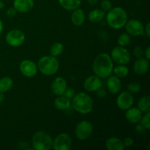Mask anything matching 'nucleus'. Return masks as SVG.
Masks as SVG:
<instances>
[{"mask_svg":"<svg viewBox=\"0 0 150 150\" xmlns=\"http://www.w3.org/2000/svg\"><path fill=\"white\" fill-rule=\"evenodd\" d=\"M117 42H118V45H120V46H127L131 42V37L128 33H122L118 37Z\"/></svg>","mask_w":150,"mask_h":150,"instance_id":"28","label":"nucleus"},{"mask_svg":"<svg viewBox=\"0 0 150 150\" xmlns=\"http://www.w3.org/2000/svg\"><path fill=\"white\" fill-rule=\"evenodd\" d=\"M102 81L100 78L97 76L96 75L90 76L85 79L83 82V88L87 92H97L99 89L102 87Z\"/></svg>","mask_w":150,"mask_h":150,"instance_id":"13","label":"nucleus"},{"mask_svg":"<svg viewBox=\"0 0 150 150\" xmlns=\"http://www.w3.org/2000/svg\"><path fill=\"white\" fill-rule=\"evenodd\" d=\"M93 100L85 92L76 94L71 99V107L80 114H89L93 109Z\"/></svg>","mask_w":150,"mask_h":150,"instance_id":"3","label":"nucleus"},{"mask_svg":"<svg viewBox=\"0 0 150 150\" xmlns=\"http://www.w3.org/2000/svg\"><path fill=\"white\" fill-rule=\"evenodd\" d=\"M105 146L108 150H124L125 148L123 141L114 136L107 139Z\"/></svg>","mask_w":150,"mask_h":150,"instance_id":"20","label":"nucleus"},{"mask_svg":"<svg viewBox=\"0 0 150 150\" xmlns=\"http://www.w3.org/2000/svg\"><path fill=\"white\" fill-rule=\"evenodd\" d=\"M63 51H64V45L62 42H54L50 48V54L53 57H57L61 55L63 53Z\"/></svg>","mask_w":150,"mask_h":150,"instance_id":"27","label":"nucleus"},{"mask_svg":"<svg viewBox=\"0 0 150 150\" xmlns=\"http://www.w3.org/2000/svg\"><path fill=\"white\" fill-rule=\"evenodd\" d=\"M19 70L23 76L27 78L34 77L38 72V65L29 59L23 60L19 64Z\"/></svg>","mask_w":150,"mask_h":150,"instance_id":"12","label":"nucleus"},{"mask_svg":"<svg viewBox=\"0 0 150 150\" xmlns=\"http://www.w3.org/2000/svg\"><path fill=\"white\" fill-rule=\"evenodd\" d=\"M123 143H124V145L125 147H130L133 145L134 144V140H133L132 138L130 137H127L123 141Z\"/></svg>","mask_w":150,"mask_h":150,"instance_id":"34","label":"nucleus"},{"mask_svg":"<svg viewBox=\"0 0 150 150\" xmlns=\"http://www.w3.org/2000/svg\"><path fill=\"white\" fill-rule=\"evenodd\" d=\"M105 17V12L101 9H95L88 15V19L92 23H100Z\"/></svg>","mask_w":150,"mask_h":150,"instance_id":"23","label":"nucleus"},{"mask_svg":"<svg viewBox=\"0 0 150 150\" xmlns=\"http://www.w3.org/2000/svg\"><path fill=\"white\" fill-rule=\"evenodd\" d=\"M4 7V3L1 0H0V10L3 9Z\"/></svg>","mask_w":150,"mask_h":150,"instance_id":"41","label":"nucleus"},{"mask_svg":"<svg viewBox=\"0 0 150 150\" xmlns=\"http://www.w3.org/2000/svg\"><path fill=\"white\" fill-rule=\"evenodd\" d=\"M107 24L114 29H120L124 27L128 20L125 10L120 7H112L105 15Z\"/></svg>","mask_w":150,"mask_h":150,"instance_id":"2","label":"nucleus"},{"mask_svg":"<svg viewBox=\"0 0 150 150\" xmlns=\"http://www.w3.org/2000/svg\"><path fill=\"white\" fill-rule=\"evenodd\" d=\"M127 91L132 94H136L141 90V86L139 83L136 82H131L127 86Z\"/></svg>","mask_w":150,"mask_h":150,"instance_id":"30","label":"nucleus"},{"mask_svg":"<svg viewBox=\"0 0 150 150\" xmlns=\"http://www.w3.org/2000/svg\"><path fill=\"white\" fill-rule=\"evenodd\" d=\"M113 73L114 76H117L120 79L127 77L129 73V69L125 64H118L115 67L113 68Z\"/></svg>","mask_w":150,"mask_h":150,"instance_id":"26","label":"nucleus"},{"mask_svg":"<svg viewBox=\"0 0 150 150\" xmlns=\"http://www.w3.org/2000/svg\"><path fill=\"white\" fill-rule=\"evenodd\" d=\"M145 130H146V129H145L144 127L143 126H142L141 124H139V125H136V133H138V134H139H139H142V133H144Z\"/></svg>","mask_w":150,"mask_h":150,"instance_id":"36","label":"nucleus"},{"mask_svg":"<svg viewBox=\"0 0 150 150\" xmlns=\"http://www.w3.org/2000/svg\"><path fill=\"white\" fill-rule=\"evenodd\" d=\"M4 100V95H3V93H1L0 92V103H1Z\"/></svg>","mask_w":150,"mask_h":150,"instance_id":"42","label":"nucleus"},{"mask_svg":"<svg viewBox=\"0 0 150 150\" xmlns=\"http://www.w3.org/2000/svg\"><path fill=\"white\" fill-rule=\"evenodd\" d=\"M32 145L35 150H49L52 148L53 139L47 132L38 130L32 136Z\"/></svg>","mask_w":150,"mask_h":150,"instance_id":"5","label":"nucleus"},{"mask_svg":"<svg viewBox=\"0 0 150 150\" xmlns=\"http://www.w3.org/2000/svg\"><path fill=\"white\" fill-rule=\"evenodd\" d=\"M67 88V81L62 77H57L51 83V90L56 96L62 95Z\"/></svg>","mask_w":150,"mask_h":150,"instance_id":"14","label":"nucleus"},{"mask_svg":"<svg viewBox=\"0 0 150 150\" xmlns=\"http://www.w3.org/2000/svg\"><path fill=\"white\" fill-rule=\"evenodd\" d=\"M35 5L34 0H14L13 7L18 13H26L31 11Z\"/></svg>","mask_w":150,"mask_h":150,"instance_id":"16","label":"nucleus"},{"mask_svg":"<svg viewBox=\"0 0 150 150\" xmlns=\"http://www.w3.org/2000/svg\"><path fill=\"white\" fill-rule=\"evenodd\" d=\"M117 107L122 111H126L127 109L133 106L134 103V98L133 94L129 92L128 91H125L121 92L117 97L116 100Z\"/></svg>","mask_w":150,"mask_h":150,"instance_id":"11","label":"nucleus"},{"mask_svg":"<svg viewBox=\"0 0 150 150\" xmlns=\"http://www.w3.org/2000/svg\"><path fill=\"white\" fill-rule=\"evenodd\" d=\"M149 60L145 57L139 58L135 61L133 64V71L138 76H143L149 71Z\"/></svg>","mask_w":150,"mask_h":150,"instance_id":"15","label":"nucleus"},{"mask_svg":"<svg viewBox=\"0 0 150 150\" xmlns=\"http://www.w3.org/2000/svg\"><path fill=\"white\" fill-rule=\"evenodd\" d=\"M122 83L120 78L116 76H110L107 80V88L109 92L113 95H115L120 92L121 90Z\"/></svg>","mask_w":150,"mask_h":150,"instance_id":"18","label":"nucleus"},{"mask_svg":"<svg viewBox=\"0 0 150 150\" xmlns=\"http://www.w3.org/2000/svg\"><path fill=\"white\" fill-rule=\"evenodd\" d=\"M144 35H146V36L148 38H150V23H146L144 29Z\"/></svg>","mask_w":150,"mask_h":150,"instance_id":"37","label":"nucleus"},{"mask_svg":"<svg viewBox=\"0 0 150 150\" xmlns=\"http://www.w3.org/2000/svg\"><path fill=\"white\" fill-rule=\"evenodd\" d=\"M58 1L60 6L67 11H73L79 8L81 4V0H58Z\"/></svg>","mask_w":150,"mask_h":150,"instance_id":"22","label":"nucleus"},{"mask_svg":"<svg viewBox=\"0 0 150 150\" xmlns=\"http://www.w3.org/2000/svg\"><path fill=\"white\" fill-rule=\"evenodd\" d=\"M98 1V0H87L88 3L89 4H91V5H95V4H96Z\"/></svg>","mask_w":150,"mask_h":150,"instance_id":"39","label":"nucleus"},{"mask_svg":"<svg viewBox=\"0 0 150 150\" xmlns=\"http://www.w3.org/2000/svg\"><path fill=\"white\" fill-rule=\"evenodd\" d=\"M114 62L111 56L106 53H101L95 57L92 64L93 72L100 79H107L113 73Z\"/></svg>","mask_w":150,"mask_h":150,"instance_id":"1","label":"nucleus"},{"mask_svg":"<svg viewBox=\"0 0 150 150\" xmlns=\"http://www.w3.org/2000/svg\"><path fill=\"white\" fill-rule=\"evenodd\" d=\"M144 57L148 60L150 59V47L148 46L146 49L144 50Z\"/></svg>","mask_w":150,"mask_h":150,"instance_id":"38","label":"nucleus"},{"mask_svg":"<svg viewBox=\"0 0 150 150\" xmlns=\"http://www.w3.org/2000/svg\"><path fill=\"white\" fill-rule=\"evenodd\" d=\"M127 33H128L130 35L134 37L142 36L144 35V26L143 23L137 19H131V20H127V23L125 25Z\"/></svg>","mask_w":150,"mask_h":150,"instance_id":"10","label":"nucleus"},{"mask_svg":"<svg viewBox=\"0 0 150 150\" xmlns=\"http://www.w3.org/2000/svg\"><path fill=\"white\" fill-rule=\"evenodd\" d=\"M24 33L20 29H12L7 32L5 37V41L10 46L19 47L25 41Z\"/></svg>","mask_w":150,"mask_h":150,"instance_id":"8","label":"nucleus"},{"mask_svg":"<svg viewBox=\"0 0 150 150\" xmlns=\"http://www.w3.org/2000/svg\"><path fill=\"white\" fill-rule=\"evenodd\" d=\"M13 86V80L9 76H4L0 79V92L5 93L12 89Z\"/></svg>","mask_w":150,"mask_h":150,"instance_id":"24","label":"nucleus"},{"mask_svg":"<svg viewBox=\"0 0 150 150\" xmlns=\"http://www.w3.org/2000/svg\"><path fill=\"white\" fill-rule=\"evenodd\" d=\"M71 21L75 26H81L85 21V13L83 10L80 8L73 10L71 16Z\"/></svg>","mask_w":150,"mask_h":150,"instance_id":"21","label":"nucleus"},{"mask_svg":"<svg viewBox=\"0 0 150 150\" xmlns=\"http://www.w3.org/2000/svg\"><path fill=\"white\" fill-rule=\"evenodd\" d=\"M111 58L117 64H127L131 59L130 54L125 47L116 46L111 52Z\"/></svg>","mask_w":150,"mask_h":150,"instance_id":"6","label":"nucleus"},{"mask_svg":"<svg viewBox=\"0 0 150 150\" xmlns=\"http://www.w3.org/2000/svg\"><path fill=\"white\" fill-rule=\"evenodd\" d=\"M100 7L104 12H108L112 8V3L109 0H103L100 3Z\"/></svg>","mask_w":150,"mask_h":150,"instance_id":"31","label":"nucleus"},{"mask_svg":"<svg viewBox=\"0 0 150 150\" xmlns=\"http://www.w3.org/2000/svg\"><path fill=\"white\" fill-rule=\"evenodd\" d=\"M71 147L72 139L67 133H60L53 139L52 148L54 150H70Z\"/></svg>","mask_w":150,"mask_h":150,"instance_id":"9","label":"nucleus"},{"mask_svg":"<svg viewBox=\"0 0 150 150\" xmlns=\"http://www.w3.org/2000/svg\"><path fill=\"white\" fill-rule=\"evenodd\" d=\"M16 13H17V11H16V9H15L14 7H10V8H9L8 10H7V12H6V15H7V17L13 18V16H16Z\"/></svg>","mask_w":150,"mask_h":150,"instance_id":"35","label":"nucleus"},{"mask_svg":"<svg viewBox=\"0 0 150 150\" xmlns=\"http://www.w3.org/2000/svg\"><path fill=\"white\" fill-rule=\"evenodd\" d=\"M54 107L59 111H66L71 107V100L64 95H59L54 100Z\"/></svg>","mask_w":150,"mask_h":150,"instance_id":"19","label":"nucleus"},{"mask_svg":"<svg viewBox=\"0 0 150 150\" xmlns=\"http://www.w3.org/2000/svg\"><path fill=\"white\" fill-rule=\"evenodd\" d=\"M142 117V112L140 109L136 107H130L126 110L125 119L131 124H138Z\"/></svg>","mask_w":150,"mask_h":150,"instance_id":"17","label":"nucleus"},{"mask_svg":"<svg viewBox=\"0 0 150 150\" xmlns=\"http://www.w3.org/2000/svg\"><path fill=\"white\" fill-rule=\"evenodd\" d=\"M38 69L42 75L46 76H54L58 72L59 63L57 57L53 56L42 57L38 62Z\"/></svg>","mask_w":150,"mask_h":150,"instance_id":"4","label":"nucleus"},{"mask_svg":"<svg viewBox=\"0 0 150 150\" xmlns=\"http://www.w3.org/2000/svg\"><path fill=\"white\" fill-rule=\"evenodd\" d=\"M2 31H3V23L1 21V20L0 19V35H1L2 33Z\"/></svg>","mask_w":150,"mask_h":150,"instance_id":"40","label":"nucleus"},{"mask_svg":"<svg viewBox=\"0 0 150 150\" xmlns=\"http://www.w3.org/2000/svg\"><path fill=\"white\" fill-rule=\"evenodd\" d=\"M141 125L146 129V130H150V112L144 113V115H142L140 122Z\"/></svg>","mask_w":150,"mask_h":150,"instance_id":"29","label":"nucleus"},{"mask_svg":"<svg viewBox=\"0 0 150 150\" xmlns=\"http://www.w3.org/2000/svg\"><path fill=\"white\" fill-rule=\"evenodd\" d=\"M133 54L137 59L142 58L144 56V50L142 48V47L138 45V46L135 47L133 49Z\"/></svg>","mask_w":150,"mask_h":150,"instance_id":"32","label":"nucleus"},{"mask_svg":"<svg viewBox=\"0 0 150 150\" xmlns=\"http://www.w3.org/2000/svg\"><path fill=\"white\" fill-rule=\"evenodd\" d=\"M93 124L87 120H83L77 124L75 129V135L80 141H85L89 139L93 132Z\"/></svg>","mask_w":150,"mask_h":150,"instance_id":"7","label":"nucleus"},{"mask_svg":"<svg viewBox=\"0 0 150 150\" xmlns=\"http://www.w3.org/2000/svg\"><path fill=\"white\" fill-rule=\"evenodd\" d=\"M149 95H144L137 103V106L139 109L142 111V113L149 112L150 111V103Z\"/></svg>","mask_w":150,"mask_h":150,"instance_id":"25","label":"nucleus"},{"mask_svg":"<svg viewBox=\"0 0 150 150\" xmlns=\"http://www.w3.org/2000/svg\"><path fill=\"white\" fill-rule=\"evenodd\" d=\"M63 95H64L65 97L68 98L69 99L71 100L75 95V90L74 89H71V88H68V89L67 88L65 92H64V94H63Z\"/></svg>","mask_w":150,"mask_h":150,"instance_id":"33","label":"nucleus"}]
</instances>
